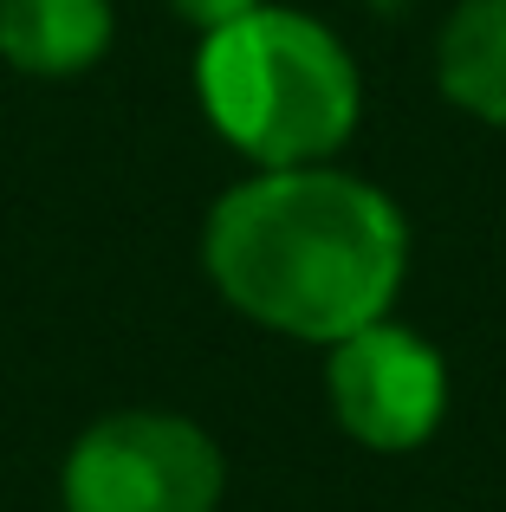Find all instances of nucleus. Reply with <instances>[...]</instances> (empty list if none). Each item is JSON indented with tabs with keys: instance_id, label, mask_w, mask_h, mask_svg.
Here are the masks:
<instances>
[{
	"instance_id": "5",
	"label": "nucleus",
	"mask_w": 506,
	"mask_h": 512,
	"mask_svg": "<svg viewBox=\"0 0 506 512\" xmlns=\"http://www.w3.org/2000/svg\"><path fill=\"white\" fill-rule=\"evenodd\" d=\"M111 46V0H0V59L33 78L91 72Z\"/></svg>"
},
{
	"instance_id": "1",
	"label": "nucleus",
	"mask_w": 506,
	"mask_h": 512,
	"mask_svg": "<svg viewBox=\"0 0 506 512\" xmlns=\"http://www.w3.org/2000/svg\"><path fill=\"white\" fill-rule=\"evenodd\" d=\"M208 279L253 325L338 344L390 312L409 227L383 188L338 169H266L228 188L202 234Z\"/></svg>"
},
{
	"instance_id": "4",
	"label": "nucleus",
	"mask_w": 506,
	"mask_h": 512,
	"mask_svg": "<svg viewBox=\"0 0 506 512\" xmlns=\"http://www.w3.org/2000/svg\"><path fill=\"white\" fill-rule=\"evenodd\" d=\"M448 402V370L416 331L403 325H364L331 344V409L344 435L377 454L422 448L442 422Z\"/></svg>"
},
{
	"instance_id": "2",
	"label": "nucleus",
	"mask_w": 506,
	"mask_h": 512,
	"mask_svg": "<svg viewBox=\"0 0 506 512\" xmlns=\"http://www.w3.org/2000/svg\"><path fill=\"white\" fill-rule=\"evenodd\" d=\"M195 78L215 130L266 169L325 163L364 111L351 52L318 20L279 7H253L247 20L208 33Z\"/></svg>"
},
{
	"instance_id": "7",
	"label": "nucleus",
	"mask_w": 506,
	"mask_h": 512,
	"mask_svg": "<svg viewBox=\"0 0 506 512\" xmlns=\"http://www.w3.org/2000/svg\"><path fill=\"white\" fill-rule=\"evenodd\" d=\"M169 7H176L189 26H202V33H221V26L247 20V13L260 7V0H169Z\"/></svg>"
},
{
	"instance_id": "3",
	"label": "nucleus",
	"mask_w": 506,
	"mask_h": 512,
	"mask_svg": "<svg viewBox=\"0 0 506 512\" xmlns=\"http://www.w3.org/2000/svg\"><path fill=\"white\" fill-rule=\"evenodd\" d=\"M221 448L182 415H104L65 461V512H215Z\"/></svg>"
},
{
	"instance_id": "6",
	"label": "nucleus",
	"mask_w": 506,
	"mask_h": 512,
	"mask_svg": "<svg viewBox=\"0 0 506 512\" xmlns=\"http://www.w3.org/2000/svg\"><path fill=\"white\" fill-rule=\"evenodd\" d=\"M442 98L481 124H506V0H461L435 46Z\"/></svg>"
}]
</instances>
